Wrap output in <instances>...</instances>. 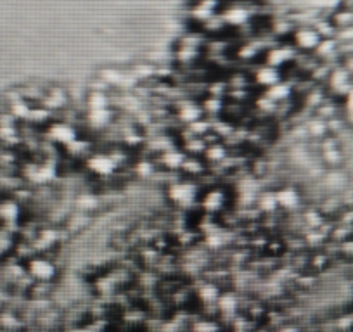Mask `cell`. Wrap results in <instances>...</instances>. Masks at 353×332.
Instances as JSON below:
<instances>
[{"instance_id":"1","label":"cell","mask_w":353,"mask_h":332,"mask_svg":"<svg viewBox=\"0 0 353 332\" xmlns=\"http://www.w3.org/2000/svg\"><path fill=\"white\" fill-rule=\"evenodd\" d=\"M32 273L37 279H49V277H52L54 269L52 265L47 262H35L32 265Z\"/></svg>"}]
</instances>
